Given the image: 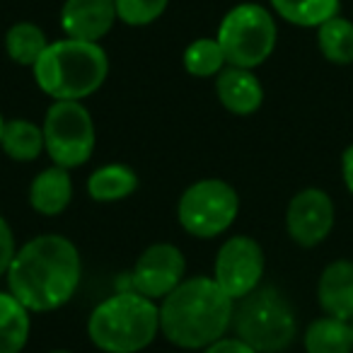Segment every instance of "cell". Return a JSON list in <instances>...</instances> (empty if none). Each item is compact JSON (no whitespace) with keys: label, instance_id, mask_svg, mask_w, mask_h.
Wrapping results in <instances>:
<instances>
[{"label":"cell","instance_id":"obj_1","mask_svg":"<svg viewBox=\"0 0 353 353\" xmlns=\"http://www.w3.org/2000/svg\"><path fill=\"white\" fill-rule=\"evenodd\" d=\"M83 276L75 242L63 235H37L17 250L8 269V290L30 312H54L73 300Z\"/></svg>","mask_w":353,"mask_h":353},{"label":"cell","instance_id":"obj_2","mask_svg":"<svg viewBox=\"0 0 353 353\" xmlns=\"http://www.w3.org/2000/svg\"><path fill=\"white\" fill-rule=\"evenodd\" d=\"M160 334L176 348L203 351L228 336L235 314V300L213 281V276L184 279L160 300Z\"/></svg>","mask_w":353,"mask_h":353},{"label":"cell","instance_id":"obj_3","mask_svg":"<svg viewBox=\"0 0 353 353\" xmlns=\"http://www.w3.org/2000/svg\"><path fill=\"white\" fill-rule=\"evenodd\" d=\"M32 73L39 90L51 99L83 102L107 80L109 56L102 44L63 37L59 41H51Z\"/></svg>","mask_w":353,"mask_h":353},{"label":"cell","instance_id":"obj_4","mask_svg":"<svg viewBox=\"0 0 353 353\" xmlns=\"http://www.w3.org/2000/svg\"><path fill=\"white\" fill-rule=\"evenodd\" d=\"M160 334L155 300L121 290L102 300L88 317V336L102 353H141Z\"/></svg>","mask_w":353,"mask_h":353},{"label":"cell","instance_id":"obj_5","mask_svg":"<svg viewBox=\"0 0 353 353\" xmlns=\"http://www.w3.org/2000/svg\"><path fill=\"white\" fill-rule=\"evenodd\" d=\"M235 336L250 343L256 353H283L298 334V319L274 285H259L254 293L235 303L232 314Z\"/></svg>","mask_w":353,"mask_h":353},{"label":"cell","instance_id":"obj_6","mask_svg":"<svg viewBox=\"0 0 353 353\" xmlns=\"http://www.w3.org/2000/svg\"><path fill=\"white\" fill-rule=\"evenodd\" d=\"M228 65L254 70L274 54L279 27L269 8L259 3H240L225 12L216 34Z\"/></svg>","mask_w":353,"mask_h":353},{"label":"cell","instance_id":"obj_7","mask_svg":"<svg viewBox=\"0 0 353 353\" xmlns=\"http://www.w3.org/2000/svg\"><path fill=\"white\" fill-rule=\"evenodd\" d=\"M240 213V196L235 187L218 176H206L189 184L176 203V221L189 235L213 240L230 230Z\"/></svg>","mask_w":353,"mask_h":353},{"label":"cell","instance_id":"obj_8","mask_svg":"<svg viewBox=\"0 0 353 353\" xmlns=\"http://www.w3.org/2000/svg\"><path fill=\"white\" fill-rule=\"evenodd\" d=\"M44 145L51 162L65 170H75L90 162L97 145L94 119L83 102L75 99H54L46 109L44 123Z\"/></svg>","mask_w":353,"mask_h":353},{"label":"cell","instance_id":"obj_9","mask_svg":"<svg viewBox=\"0 0 353 353\" xmlns=\"http://www.w3.org/2000/svg\"><path fill=\"white\" fill-rule=\"evenodd\" d=\"M264 269L266 256L259 242L250 235H232L216 254L213 281L237 303L259 288Z\"/></svg>","mask_w":353,"mask_h":353},{"label":"cell","instance_id":"obj_10","mask_svg":"<svg viewBox=\"0 0 353 353\" xmlns=\"http://www.w3.org/2000/svg\"><path fill=\"white\" fill-rule=\"evenodd\" d=\"M187 279V259L170 242H155L136 259L131 271V290L150 300H165Z\"/></svg>","mask_w":353,"mask_h":353},{"label":"cell","instance_id":"obj_11","mask_svg":"<svg viewBox=\"0 0 353 353\" xmlns=\"http://www.w3.org/2000/svg\"><path fill=\"white\" fill-rule=\"evenodd\" d=\"M334 201L322 189H303L288 203L285 211V230L290 240L300 247H317L329 237L334 228Z\"/></svg>","mask_w":353,"mask_h":353},{"label":"cell","instance_id":"obj_12","mask_svg":"<svg viewBox=\"0 0 353 353\" xmlns=\"http://www.w3.org/2000/svg\"><path fill=\"white\" fill-rule=\"evenodd\" d=\"M59 20L68 39L99 44V39L112 32L119 17L114 0H65L61 6Z\"/></svg>","mask_w":353,"mask_h":353},{"label":"cell","instance_id":"obj_13","mask_svg":"<svg viewBox=\"0 0 353 353\" xmlns=\"http://www.w3.org/2000/svg\"><path fill=\"white\" fill-rule=\"evenodd\" d=\"M216 94L223 109L235 117H250L264 104V88L254 70L225 65L216 75Z\"/></svg>","mask_w":353,"mask_h":353},{"label":"cell","instance_id":"obj_14","mask_svg":"<svg viewBox=\"0 0 353 353\" xmlns=\"http://www.w3.org/2000/svg\"><path fill=\"white\" fill-rule=\"evenodd\" d=\"M319 307L329 317L351 322L353 319V261L336 259L324 266L317 281Z\"/></svg>","mask_w":353,"mask_h":353},{"label":"cell","instance_id":"obj_15","mask_svg":"<svg viewBox=\"0 0 353 353\" xmlns=\"http://www.w3.org/2000/svg\"><path fill=\"white\" fill-rule=\"evenodd\" d=\"M73 201V176L70 170L51 165L41 170L30 184V206L39 216H61Z\"/></svg>","mask_w":353,"mask_h":353},{"label":"cell","instance_id":"obj_16","mask_svg":"<svg viewBox=\"0 0 353 353\" xmlns=\"http://www.w3.org/2000/svg\"><path fill=\"white\" fill-rule=\"evenodd\" d=\"M138 189V174L123 162L102 165L88 176V196L97 203H117Z\"/></svg>","mask_w":353,"mask_h":353},{"label":"cell","instance_id":"obj_17","mask_svg":"<svg viewBox=\"0 0 353 353\" xmlns=\"http://www.w3.org/2000/svg\"><path fill=\"white\" fill-rule=\"evenodd\" d=\"M30 332L32 312L10 290H0V353H22Z\"/></svg>","mask_w":353,"mask_h":353},{"label":"cell","instance_id":"obj_18","mask_svg":"<svg viewBox=\"0 0 353 353\" xmlns=\"http://www.w3.org/2000/svg\"><path fill=\"white\" fill-rule=\"evenodd\" d=\"M303 346L305 353H353L351 322L324 314L305 329Z\"/></svg>","mask_w":353,"mask_h":353},{"label":"cell","instance_id":"obj_19","mask_svg":"<svg viewBox=\"0 0 353 353\" xmlns=\"http://www.w3.org/2000/svg\"><path fill=\"white\" fill-rule=\"evenodd\" d=\"M0 150L15 162H34L41 152H46L44 131L30 119H10L3 128Z\"/></svg>","mask_w":353,"mask_h":353},{"label":"cell","instance_id":"obj_20","mask_svg":"<svg viewBox=\"0 0 353 353\" xmlns=\"http://www.w3.org/2000/svg\"><path fill=\"white\" fill-rule=\"evenodd\" d=\"M281 20L305 30H317L327 20L339 15L341 0H269Z\"/></svg>","mask_w":353,"mask_h":353},{"label":"cell","instance_id":"obj_21","mask_svg":"<svg viewBox=\"0 0 353 353\" xmlns=\"http://www.w3.org/2000/svg\"><path fill=\"white\" fill-rule=\"evenodd\" d=\"M51 41L46 39L44 30L37 27L34 22H17L6 32V51L12 63L34 68L37 61L44 56Z\"/></svg>","mask_w":353,"mask_h":353},{"label":"cell","instance_id":"obj_22","mask_svg":"<svg viewBox=\"0 0 353 353\" xmlns=\"http://www.w3.org/2000/svg\"><path fill=\"white\" fill-rule=\"evenodd\" d=\"M319 54L334 65L353 63V22L336 15L317 27Z\"/></svg>","mask_w":353,"mask_h":353},{"label":"cell","instance_id":"obj_23","mask_svg":"<svg viewBox=\"0 0 353 353\" xmlns=\"http://www.w3.org/2000/svg\"><path fill=\"white\" fill-rule=\"evenodd\" d=\"M184 70L194 78H216L223 68L228 65L225 54H223L221 44L216 37H201V39L192 41L184 49L182 56Z\"/></svg>","mask_w":353,"mask_h":353},{"label":"cell","instance_id":"obj_24","mask_svg":"<svg viewBox=\"0 0 353 353\" xmlns=\"http://www.w3.org/2000/svg\"><path fill=\"white\" fill-rule=\"evenodd\" d=\"M119 22L128 27H148L165 15L170 0H114Z\"/></svg>","mask_w":353,"mask_h":353},{"label":"cell","instance_id":"obj_25","mask_svg":"<svg viewBox=\"0 0 353 353\" xmlns=\"http://www.w3.org/2000/svg\"><path fill=\"white\" fill-rule=\"evenodd\" d=\"M17 254V242H15V232H12L10 223L0 216V276H6L10 269L12 259Z\"/></svg>","mask_w":353,"mask_h":353},{"label":"cell","instance_id":"obj_26","mask_svg":"<svg viewBox=\"0 0 353 353\" xmlns=\"http://www.w3.org/2000/svg\"><path fill=\"white\" fill-rule=\"evenodd\" d=\"M201 353H256L250 343H245L240 336H223L206 346Z\"/></svg>","mask_w":353,"mask_h":353},{"label":"cell","instance_id":"obj_27","mask_svg":"<svg viewBox=\"0 0 353 353\" xmlns=\"http://www.w3.org/2000/svg\"><path fill=\"white\" fill-rule=\"evenodd\" d=\"M341 176H343L346 189L353 194V143L343 150V155H341Z\"/></svg>","mask_w":353,"mask_h":353},{"label":"cell","instance_id":"obj_28","mask_svg":"<svg viewBox=\"0 0 353 353\" xmlns=\"http://www.w3.org/2000/svg\"><path fill=\"white\" fill-rule=\"evenodd\" d=\"M3 128H6V119H3V114H0V141H3Z\"/></svg>","mask_w":353,"mask_h":353},{"label":"cell","instance_id":"obj_29","mask_svg":"<svg viewBox=\"0 0 353 353\" xmlns=\"http://www.w3.org/2000/svg\"><path fill=\"white\" fill-rule=\"evenodd\" d=\"M49 353H73V351H65V348H56V351H49Z\"/></svg>","mask_w":353,"mask_h":353},{"label":"cell","instance_id":"obj_30","mask_svg":"<svg viewBox=\"0 0 353 353\" xmlns=\"http://www.w3.org/2000/svg\"><path fill=\"white\" fill-rule=\"evenodd\" d=\"M351 329H353V319H351Z\"/></svg>","mask_w":353,"mask_h":353}]
</instances>
